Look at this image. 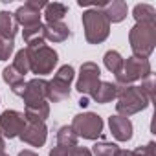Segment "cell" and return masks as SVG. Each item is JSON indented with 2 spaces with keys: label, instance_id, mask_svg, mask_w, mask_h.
<instances>
[{
  "label": "cell",
  "instance_id": "6da1fadb",
  "mask_svg": "<svg viewBox=\"0 0 156 156\" xmlns=\"http://www.w3.org/2000/svg\"><path fill=\"white\" fill-rule=\"evenodd\" d=\"M26 51H28V59H30V72L37 73V75H46V73H51L57 61H59V55L53 48L46 46L44 42V37L41 39H33L30 42H26Z\"/></svg>",
  "mask_w": 156,
  "mask_h": 156
},
{
  "label": "cell",
  "instance_id": "7a4b0ae2",
  "mask_svg": "<svg viewBox=\"0 0 156 156\" xmlns=\"http://www.w3.org/2000/svg\"><path fill=\"white\" fill-rule=\"evenodd\" d=\"M129 42L134 57L147 59L156 46V22H136L129 31Z\"/></svg>",
  "mask_w": 156,
  "mask_h": 156
},
{
  "label": "cell",
  "instance_id": "3957f363",
  "mask_svg": "<svg viewBox=\"0 0 156 156\" xmlns=\"http://www.w3.org/2000/svg\"><path fill=\"white\" fill-rule=\"evenodd\" d=\"M118 103H116V110L118 116L129 118L132 114H138L141 110H145L151 103V98L143 92L141 87L136 85H129V87H118Z\"/></svg>",
  "mask_w": 156,
  "mask_h": 156
},
{
  "label": "cell",
  "instance_id": "277c9868",
  "mask_svg": "<svg viewBox=\"0 0 156 156\" xmlns=\"http://www.w3.org/2000/svg\"><path fill=\"white\" fill-rule=\"evenodd\" d=\"M83 28L85 37L90 44H101L110 35V22L99 8H92L83 13Z\"/></svg>",
  "mask_w": 156,
  "mask_h": 156
},
{
  "label": "cell",
  "instance_id": "5b68a950",
  "mask_svg": "<svg viewBox=\"0 0 156 156\" xmlns=\"http://www.w3.org/2000/svg\"><path fill=\"white\" fill-rule=\"evenodd\" d=\"M151 75V62L147 59H138V57H129L123 61L121 70L116 73V85L118 87H129L136 81H143Z\"/></svg>",
  "mask_w": 156,
  "mask_h": 156
},
{
  "label": "cell",
  "instance_id": "8992f818",
  "mask_svg": "<svg viewBox=\"0 0 156 156\" xmlns=\"http://www.w3.org/2000/svg\"><path fill=\"white\" fill-rule=\"evenodd\" d=\"M73 66L64 64L57 70V73L53 75V79L48 81V88H46V98L51 103H59L66 98H70V88H72V81H73Z\"/></svg>",
  "mask_w": 156,
  "mask_h": 156
},
{
  "label": "cell",
  "instance_id": "52a82bcc",
  "mask_svg": "<svg viewBox=\"0 0 156 156\" xmlns=\"http://www.w3.org/2000/svg\"><path fill=\"white\" fill-rule=\"evenodd\" d=\"M70 127L77 138L98 140L103 134V118L94 112H83V114L73 116V121Z\"/></svg>",
  "mask_w": 156,
  "mask_h": 156
},
{
  "label": "cell",
  "instance_id": "ba28073f",
  "mask_svg": "<svg viewBox=\"0 0 156 156\" xmlns=\"http://www.w3.org/2000/svg\"><path fill=\"white\" fill-rule=\"evenodd\" d=\"M101 77V70L96 62L88 61V62H83L81 64V70H79V77H77V83H75V88L79 90L81 96H92L98 88V85L101 83L99 81Z\"/></svg>",
  "mask_w": 156,
  "mask_h": 156
},
{
  "label": "cell",
  "instance_id": "9c48e42d",
  "mask_svg": "<svg viewBox=\"0 0 156 156\" xmlns=\"http://www.w3.org/2000/svg\"><path fill=\"white\" fill-rule=\"evenodd\" d=\"M48 2H44V0H28V2L24 6H20L13 17L17 20L19 26L22 28H30V26H35V24H41V9H44Z\"/></svg>",
  "mask_w": 156,
  "mask_h": 156
},
{
  "label": "cell",
  "instance_id": "30bf717a",
  "mask_svg": "<svg viewBox=\"0 0 156 156\" xmlns=\"http://www.w3.org/2000/svg\"><path fill=\"white\" fill-rule=\"evenodd\" d=\"M26 125V118L19 110H4L0 116V132L6 138H17Z\"/></svg>",
  "mask_w": 156,
  "mask_h": 156
},
{
  "label": "cell",
  "instance_id": "8fae6325",
  "mask_svg": "<svg viewBox=\"0 0 156 156\" xmlns=\"http://www.w3.org/2000/svg\"><path fill=\"white\" fill-rule=\"evenodd\" d=\"M46 136L48 129L42 121H26L22 132L19 134V138L24 143H30L31 147H42L46 143Z\"/></svg>",
  "mask_w": 156,
  "mask_h": 156
},
{
  "label": "cell",
  "instance_id": "7c38bea8",
  "mask_svg": "<svg viewBox=\"0 0 156 156\" xmlns=\"http://www.w3.org/2000/svg\"><path fill=\"white\" fill-rule=\"evenodd\" d=\"M46 88H48V81L41 79V77H35V79L28 81L24 87V94H22L24 103L30 105V103L44 101L46 99Z\"/></svg>",
  "mask_w": 156,
  "mask_h": 156
},
{
  "label": "cell",
  "instance_id": "4fadbf2b",
  "mask_svg": "<svg viewBox=\"0 0 156 156\" xmlns=\"http://www.w3.org/2000/svg\"><path fill=\"white\" fill-rule=\"evenodd\" d=\"M108 127L112 136L118 141H129L132 138V123L129 118L123 116H110L108 118Z\"/></svg>",
  "mask_w": 156,
  "mask_h": 156
},
{
  "label": "cell",
  "instance_id": "5bb4252c",
  "mask_svg": "<svg viewBox=\"0 0 156 156\" xmlns=\"http://www.w3.org/2000/svg\"><path fill=\"white\" fill-rule=\"evenodd\" d=\"M42 35H44V41L64 42L70 37V28L62 20L61 22H46V24H42Z\"/></svg>",
  "mask_w": 156,
  "mask_h": 156
},
{
  "label": "cell",
  "instance_id": "9a60e30c",
  "mask_svg": "<svg viewBox=\"0 0 156 156\" xmlns=\"http://www.w3.org/2000/svg\"><path fill=\"white\" fill-rule=\"evenodd\" d=\"M99 9L103 11V15L107 17L108 22H121L127 17V4L123 0H112V2L101 4Z\"/></svg>",
  "mask_w": 156,
  "mask_h": 156
},
{
  "label": "cell",
  "instance_id": "2e32d148",
  "mask_svg": "<svg viewBox=\"0 0 156 156\" xmlns=\"http://www.w3.org/2000/svg\"><path fill=\"white\" fill-rule=\"evenodd\" d=\"M2 79H4L6 85H9V88H11L13 94H17V96H22V94H24V87H26L24 75H20L13 66H6V68H4Z\"/></svg>",
  "mask_w": 156,
  "mask_h": 156
},
{
  "label": "cell",
  "instance_id": "e0dca14e",
  "mask_svg": "<svg viewBox=\"0 0 156 156\" xmlns=\"http://www.w3.org/2000/svg\"><path fill=\"white\" fill-rule=\"evenodd\" d=\"M50 116V105L48 101H37V103H30L26 105V110H24V118L26 121H46V118Z\"/></svg>",
  "mask_w": 156,
  "mask_h": 156
},
{
  "label": "cell",
  "instance_id": "ac0fdd59",
  "mask_svg": "<svg viewBox=\"0 0 156 156\" xmlns=\"http://www.w3.org/2000/svg\"><path fill=\"white\" fill-rule=\"evenodd\" d=\"M118 96V85L116 83H110V81H101L96 88V92L92 94L94 101L99 103V105H105V103H110L112 99H116Z\"/></svg>",
  "mask_w": 156,
  "mask_h": 156
},
{
  "label": "cell",
  "instance_id": "d6986e66",
  "mask_svg": "<svg viewBox=\"0 0 156 156\" xmlns=\"http://www.w3.org/2000/svg\"><path fill=\"white\" fill-rule=\"evenodd\" d=\"M19 31V24L9 11H0V35H4L8 39L15 41V35Z\"/></svg>",
  "mask_w": 156,
  "mask_h": 156
},
{
  "label": "cell",
  "instance_id": "ffe728a7",
  "mask_svg": "<svg viewBox=\"0 0 156 156\" xmlns=\"http://www.w3.org/2000/svg\"><path fill=\"white\" fill-rule=\"evenodd\" d=\"M68 13V6L61 4V2H48L44 6V19L46 22H61L62 17Z\"/></svg>",
  "mask_w": 156,
  "mask_h": 156
},
{
  "label": "cell",
  "instance_id": "44dd1931",
  "mask_svg": "<svg viewBox=\"0 0 156 156\" xmlns=\"http://www.w3.org/2000/svg\"><path fill=\"white\" fill-rule=\"evenodd\" d=\"M132 17L136 22H156V9L149 4H138L132 9Z\"/></svg>",
  "mask_w": 156,
  "mask_h": 156
},
{
  "label": "cell",
  "instance_id": "7402d4cb",
  "mask_svg": "<svg viewBox=\"0 0 156 156\" xmlns=\"http://www.w3.org/2000/svg\"><path fill=\"white\" fill-rule=\"evenodd\" d=\"M57 145L66 147V149L77 147V136H75V132L72 130V127L64 125V127L59 129V132H57Z\"/></svg>",
  "mask_w": 156,
  "mask_h": 156
},
{
  "label": "cell",
  "instance_id": "603a6c76",
  "mask_svg": "<svg viewBox=\"0 0 156 156\" xmlns=\"http://www.w3.org/2000/svg\"><path fill=\"white\" fill-rule=\"evenodd\" d=\"M123 57H121V53L119 51H116V50H108L107 53H105V57H103V62H105V66H107V70L108 72H112V73H118L119 70H121V66H123Z\"/></svg>",
  "mask_w": 156,
  "mask_h": 156
},
{
  "label": "cell",
  "instance_id": "cb8c5ba5",
  "mask_svg": "<svg viewBox=\"0 0 156 156\" xmlns=\"http://www.w3.org/2000/svg\"><path fill=\"white\" fill-rule=\"evenodd\" d=\"M11 66H13L20 75H26V73L30 72V59H28V51H26V48H22V50L17 51L15 61H13Z\"/></svg>",
  "mask_w": 156,
  "mask_h": 156
},
{
  "label": "cell",
  "instance_id": "d4e9b609",
  "mask_svg": "<svg viewBox=\"0 0 156 156\" xmlns=\"http://www.w3.org/2000/svg\"><path fill=\"white\" fill-rule=\"evenodd\" d=\"M94 156H116L119 152V147L116 143H108V141H99L94 145Z\"/></svg>",
  "mask_w": 156,
  "mask_h": 156
},
{
  "label": "cell",
  "instance_id": "484cf974",
  "mask_svg": "<svg viewBox=\"0 0 156 156\" xmlns=\"http://www.w3.org/2000/svg\"><path fill=\"white\" fill-rule=\"evenodd\" d=\"M116 156H154V143L151 141V143H147L143 147H138L134 151H121L119 149V152Z\"/></svg>",
  "mask_w": 156,
  "mask_h": 156
},
{
  "label": "cell",
  "instance_id": "4316f807",
  "mask_svg": "<svg viewBox=\"0 0 156 156\" xmlns=\"http://www.w3.org/2000/svg\"><path fill=\"white\" fill-rule=\"evenodd\" d=\"M13 48H15V41L13 39H8L4 35H0V61H8L13 53Z\"/></svg>",
  "mask_w": 156,
  "mask_h": 156
},
{
  "label": "cell",
  "instance_id": "83f0119b",
  "mask_svg": "<svg viewBox=\"0 0 156 156\" xmlns=\"http://www.w3.org/2000/svg\"><path fill=\"white\" fill-rule=\"evenodd\" d=\"M41 37H44V35H42V22L22 30V39H24V42H30V41H33V39H41Z\"/></svg>",
  "mask_w": 156,
  "mask_h": 156
},
{
  "label": "cell",
  "instance_id": "f1b7e54d",
  "mask_svg": "<svg viewBox=\"0 0 156 156\" xmlns=\"http://www.w3.org/2000/svg\"><path fill=\"white\" fill-rule=\"evenodd\" d=\"M68 156H92V151H88L87 147H73L70 149Z\"/></svg>",
  "mask_w": 156,
  "mask_h": 156
},
{
  "label": "cell",
  "instance_id": "f546056e",
  "mask_svg": "<svg viewBox=\"0 0 156 156\" xmlns=\"http://www.w3.org/2000/svg\"><path fill=\"white\" fill-rule=\"evenodd\" d=\"M68 152H70V149L57 145V147H53V149L50 151V154H48V156H68Z\"/></svg>",
  "mask_w": 156,
  "mask_h": 156
},
{
  "label": "cell",
  "instance_id": "4dcf8cb0",
  "mask_svg": "<svg viewBox=\"0 0 156 156\" xmlns=\"http://www.w3.org/2000/svg\"><path fill=\"white\" fill-rule=\"evenodd\" d=\"M19 156H39V154H37V152H33V151H28V149H26V151H20V152H19Z\"/></svg>",
  "mask_w": 156,
  "mask_h": 156
},
{
  "label": "cell",
  "instance_id": "1f68e13d",
  "mask_svg": "<svg viewBox=\"0 0 156 156\" xmlns=\"http://www.w3.org/2000/svg\"><path fill=\"white\" fill-rule=\"evenodd\" d=\"M87 105H88V98H87V96H83V98L79 99V107H83V108H85Z\"/></svg>",
  "mask_w": 156,
  "mask_h": 156
},
{
  "label": "cell",
  "instance_id": "d6a6232c",
  "mask_svg": "<svg viewBox=\"0 0 156 156\" xmlns=\"http://www.w3.org/2000/svg\"><path fill=\"white\" fill-rule=\"evenodd\" d=\"M4 147H6V143H4V136H2V132H0V154L4 152Z\"/></svg>",
  "mask_w": 156,
  "mask_h": 156
},
{
  "label": "cell",
  "instance_id": "836d02e7",
  "mask_svg": "<svg viewBox=\"0 0 156 156\" xmlns=\"http://www.w3.org/2000/svg\"><path fill=\"white\" fill-rule=\"evenodd\" d=\"M0 156H9V154H6V152H2V154H0Z\"/></svg>",
  "mask_w": 156,
  "mask_h": 156
}]
</instances>
